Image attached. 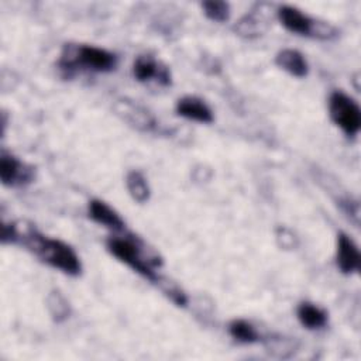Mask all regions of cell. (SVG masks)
Returning <instances> with one entry per match:
<instances>
[{"label": "cell", "instance_id": "cell-1", "mask_svg": "<svg viewBox=\"0 0 361 361\" xmlns=\"http://www.w3.org/2000/svg\"><path fill=\"white\" fill-rule=\"evenodd\" d=\"M106 247L113 257L124 262L145 279L155 283L161 276L157 269L162 265V258L140 237L133 234L111 235L107 238Z\"/></svg>", "mask_w": 361, "mask_h": 361}, {"label": "cell", "instance_id": "cell-2", "mask_svg": "<svg viewBox=\"0 0 361 361\" xmlns=\"http://www.w3.org/2000/svg\"><path fill=\"white\" fill-rule=\"evenodd\" d=\"M59 66L62 69L80 68L93 72H111L117 66V56L99 47L66 44L59 58Z\"/></svg>", "mask_w": 361, "mask_h": 361}, {"label": "cell", "instance_id": "cell-3", "mask_svg": "<svg viewBox=\"0 0 361 361\" xmlns=\"http://www.w3.org/2000/svg\"><path fill=\"white\" fill-rule=\"evenodd\" d=\"M276 16L281 24L288 31L302 37H310L317 39H331L337 35V30L331 24L314 20L293 6H288V4L279 6L276 10Z\"/></svg>", "mask_w": 361, "mask_h": 361}, {"label": "cell", "instance_id": "cell-4", "mask_svg": "<svg viewBox=\"0 0 361 361\" xmlns=\"http://www.w3.org/2000/svg\"><path fill=\"white\" fill-rule=\"evenodd\" d=\"M329 114L331 121L348 137H355L361 128V109L358 103L341 90L329 97Z\"/></svg>", "mask_w": 361, "mask_h": 361}, {"label": "cell", "instance_id": "cell-5", "mask_svg": "<svg viewBox=\"0 0 361 361\" xmlns=\"http://www.w3.org/2000/svg\"><path fill=\"white\" fill-rule=\"evenodd\" d=\"M34 171L30 165L21 162L13 154L6 151L0 155V179L4 186H18L25 185L32 180Z\"/></svg>", "mask_w": 361, "mask_h": 361}, {"label": "cell", "instance_id": "cell-6", "mask_svg": "<svg viewBox=\"0 0 361 361\" xmlns=\"http://www.w3.org/2000/svg\"><path fill=\"white\" fill-rule=\"evenodd\" d=\"M133 75L138 82L154 80L162 86L171 85V72L166 65L151 55H140L133 65Z\"/></svg>", "mask_w": 361, "mask_h": 361}, {"label": "cell", "instance_id": "cell-7", "mask_svg": "<svg viewBox=\"0 0 361 361\" xmlns=\"http://www.w3.org/2000/svg\"><path fill=\"white\" fill-rule=\"evenodd\" d=\"M360 261H361V255L357 244L353 241L351 237L340 231L337 234V250H336V262L338 269L343 274L350 275L360 269Z\"/></svg>", "mask_w": 361, "mask_h": 361}, {"label": "cell", "instance_id": "cell-8", "mask_svg": "<svg viewBox=\"0 0 361 361\" xmlns=\"http://www.w3.org/2000/svg\"><path fill=\"white\" fill-rule=\"evenodd\" d=\"M87 214L94 223L104 226L113 231L126 230V221L121 219V216L110 204L100 199H92L89 202Z\"/></svg>", "mask_w": 361, "mask_h": 361}, {"label": "cell", "instance_id": "cell-9", "mask_svg": "<svg viewBox=\"0 0 361 361\" xmlns=\"http://www.w3.org/2000/svg\"><path fill=\"white\" fill-rule=\"evenodd\" d=\"M176 114L182 116L188 120H193L197 123H213L214 116L212 109L199 97L196 96H185L176 102L175 106Z\"/></svg>", "mask_w": 361, "mask_h": 361}, {"label": "cell", "instance_id": "cell-10", "mask_svg": "<svg viewBox=\"0 0 361 361\" xmlns=\"http://www.w3.org/2000/svg\"><path fill=\"white\" fill-rule=\"evenodd\" d=\"M275 63L281 69L288 72L289 75H292L295 78H299V79L305 78L309 72L307 61L303 56V54L299 52L298 49L285 48V49L279 51L275 56Z\"/></svg>", "mask_w": 361, "mask_h": 361}, {"label": "cell", "instance_id": "cell-11", "mask_svg": "<svg viewBox=\"0 0 361 361\" xmlns=\"http://www.w3.org/2000/svg\"><path fill=\"white\" fill-rule=\"evenodd\" d=\"M268 28L267 18L262 13L251 11L250 14H245L241 17L233 27V30L244 38H255L262 35Z\"/></svg>", "mask_w": 361, "mask_h": 361}, {"label": "cell", "instance_id": "cell-12", "mask_svg": "<svg viewBox=\"0 0 361 361\" xmlns=\"http://www.w3.org/2000/svg\"><path fill=\"white\" fill-rule=\"evenodd\" d=\"M298 320L309 330H319L327 324V312L310 302H302L296 309Z\"/></svg>", "mask_w": 361, "mask_h": 361}, {"label": "cell", "instance_id": "cell-13", "mask_svg": "<svg viewBox=\"0 0 361 361\" xmlns=\"http://www.w3.org/2000/svg\"><path fill=\"white\" fill-rule=\"evenodd\" d=\"M121 109H118V114L123 116L124 120L130 121L131 124H134L137 128L144 130V131H151L155 127V120L151 114H148V111H145L144 109L134 106V104H127V103H120Z\"/></svg>", "mask_w": 361, "mask_h": 361}, {"label": "cell", "instance_id": "cell-14", "mask_svg": "<svg viewBox=\"0 0 361 361\" xmlns=\"http://www.w3.org/2000/svg\"><path fill=\"white\" fill-rule=\"evenodd\" d=\"M127 190L131 199L137 203H145L149 199L151 189L145 176L140 171H130L126 176Z\"/></svg>", "mask_w": 361, "mask_h": 361}, {"label": "cell", "instance_id": "cell-15", "mask_svg": "<svg viewBox=\"0 0 361 361\" xmlns=\"http://www.w3.org/2000/svg\"><path fill=\"white\" fill-rule=\"evenodd\" d=\"M228 333L234 340L244 344H251L261 340V336L257 331V329L248 320L244 319L231 320L228 323Z\"/></svg>", "mask_w": 361, "mask_h": 361}, {"label": "cell", "instance_id": "cell-16", "mask_svg": "<svg viewBox=\"0 0 361 361\" xmlns=\"http://www.w3.org/2000/svg\"><path fill=\"white\" fill-rule=\"evenodd\" d=\"M47 306L49 310L51 317L54 319V322L61 323L63 320H66L69 317L71 313V307L68 300L63 298L62 293H59L58 290H52L48 298H47Z\"/></svg>", "mask_w": 361, "mask_h": 361}, {"label": "cell", "instance_id": "cell-17", "mask_svg": "<svg viewBox=\"0 0 361 361\" xmlns=\"http://www.w3.org/2000/svg\"><path fill=\"white\" fill-rule=\"evenodd\" d=\"M155 285L176 305V306H186L188 303V298L186 293L171 279L165 278V276H159L158 281L155 282Z\"/></svg>", "mask_w": 361, "mask_h": 361}, {"label": "cell", "instance_id": "cell-18", "mask_svg": "<svg viewBox=\"0 0 361 361\" xmlns=\"http://www.w3.org/2000/svg\"><path fill=\"white\" fill-rule=\"evenodd\" d=\"M202 8L204 16L216 23H224L230 17V4L226 1H203Z\"/></svg>", "mask_w": 361, "mask_h": 361}, {"label": "cell", "instance_id": "cell-19", "mask_svg": "<svg viewBox=\"0 0 361 361\" xmlns=\"http://www.w3.org/2000/svg\"><path fill=\"white\" fill-rule=\"evenodd\" d=\"M267 351L278 358H288L295 353V344L289 340H285L283 337L269 338L267 344Z\"/></svg>", "mask_w": 361, "mask_h": 361}]
</instances>
